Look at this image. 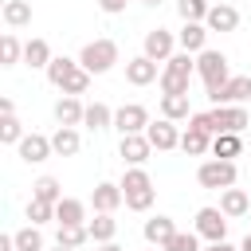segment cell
Returning a JSON list of instances; mask_svg holds the SVG:
<instances>
[{
    "label": "cell",
    "mask_w": 251,
    "mask_h": 251,
    "mask_svg": "<svg viewBox=\"0 0 251 251\" xmlns=\"http://www.w3.org/2000/svg\"><path fill=\"white\" fill-rule=\"evenodd\" d=\"M63 247H82L86 239H90V231H86V224H59V235H55Z\"/></svg>",
    "instance_id": "obj_33"
},
{
    "label": "cell",
    "mask_w": 251,
    "mask_h": 251,
    "mask_svg": "<svg viewBox=\"0 0 251 251\" xmlns=\"http://www.w3.org/2000/svg\"><path fill=\"white\" fill-rule=\"evenodd\" d=\"M55 251H78V247H63V243H55Z\"/></svg>",
    "instance_id": "obj_44"
},
{
    "label": "cell",
    "mask_w": 251,
    "mask_h": 251,
    "mask_svg": "<svg viewBox=\"0 0 251 251\" xmlns=\"http://www.w3.org/2000/svg\"><path fill=\"white\" fill-rule=\"evenodd\" d=\"M239 251H251V235H247V239H243V243H239Z\"/></svg>",
    "instance_id": "obj_43"
},
{
    "label": "cell",
    "mask_w": 251,
    "mask_h": 251,
    "mask_svg": "<svg viewBox=\"0 0 251 251\" xmlns=\"http://www.w3.org/2000/svg\"><path fill=\"white\" fill-rule=\"evenodd\" d=\"M51 149H55V157H75V153L82 149L78 129H75V126H59V129L51 133Z\"/></svg>",
    "instance_id": "obj_19"
},
{
    "label": "cell",
    "mask_w": 251,
    "mask_h": 251,
    "mask_svg": "<svg viewBox=\"0 0 251 251\" xmlns=\"http://www.w3.org/2000/svg\"><path fill=\"white\" fill-rule=\"evenodd\" d=\"M141 55H149L153 63H169L173 55H176V35L169 31V27H153V31H145V51Z\"/></svg>",
    "instance_id": "obj_8"
},
{
    "label": "cell",
    "mask_w": 251,
    "mask_h": 251,
    "mask_svg": "<svg viewBox=\"0 0 251 251\" xmlns=\"http://www.w3.org/2000/svg\"><path fill=\"white\" fill-rule=\"evenodd\" d=\"M114 129L126 137V133H145L149 129V110L141 102H126L114 110Z\"/></svg>",
    "instance_id": "obj_6"
},
{
    "label": "cell",
    "mask_w": 251,
    "mask_h": 251,
    "mask_svg": "<svg viewBox=\"0 0 251 251\" xmlns=\"http://www.w3.org/2000/svg\"><path fill=\"white\" fill-rule=\"evenodd\" d=\"M176 47L188 51V55L208 51V27H204V24H184V27L176 31Z\"/></svg>",
    "instance_id": "obj_16"
},
{
    "label": "cell",
    "mask_w": 251,
    "mask_h": 251,
    "mask_svg": "<svg viewBox=\"0 0 251 251\" xmlns=\"http://www.w3.org/2000/svg\"><path fill=\"white\" fill-rule=\"evenodd\" d=\"M55 224H86V204L75 196H63L55 204Z\"/></svg>",
    "instance_id": "obj_22"
},
{
    "label": "cell",
    "mask_w": 251,
    "mask_h": 251,
    "mask_svg": "<svg viewBox=\"0 0 251 251\" xmlns=\"http://www.w3.org/2000/svg\"><path fill=\"white\" fill-rule=\"evenodd\" d=\"M75 71H78V59H71V55H55V59H51V67H47V82L63 90V82H67Z\"/></svg>",
    "instance_id": "obj_24"
},
{
    "label": "cell",
    "mask_w": 251,
    "mask_h": 251,
    "mask_svg": "<svg viewBox=\"0 0 251 251\" xmlns=\"http://www.w3.org/2000/svg\"><path fill=\"white\" fill-rule=\"evenodd\" d=\"M212 106H243L251 98V75H231L227 86H220L216 94H208Z\"/></svg>",
    "instance_id": "obj_10"
},
{
    "label": "cell",
    "mask_w": 251,
    "mask_h": 251,
    "mask_svg": "<svg viewBox=\"0 0 251 251\" xmlns=\"http://www.w3.org/2000/svg\"><path fill=\"white\" fill-rule=\"evenodd\" d=\"M243 153V141H239V133H216L212 137V157H220V161H231V157H239Z\"/></svg>",
    "instance_id": "obj_27"
},
{
    "label": "cell",
    "mask_w": 251,
    "mask_h": 251,
    "mask_svg": "<svg viewBox=\"0 0 251 251\" xmlns=\"http://www.w3.org/2000/svg\"><path fill=\"white\" fill-rule=\"evenodd\" d=\"M176 12H180L184 24H204L208 12H212V4L208 0H176Z\"/></svg>",
    "instance_id": "obj_30"
},
{
    "label": "cell",
    "mask_w": 251,
    "mask_h": 251,
    "mask_svg": "<svg viewBox=\"0 0 251 251\" xmlns=\"http://www.w3.org/2000/svg\"><path fill=\"white\" fill-rule=\"evenodd\" d=\"M247 208H251V196H247L243 188H224V192H220V212H224L227 220L247 216Z\"/></svg>",
    "instance_id": "obj_20"
},
{
    "label": "cell",
    "mask_w": 251,
    "mask_h": 251,
    "mask_svg": "<svg viewBox=\"0 0 251 251\" xmlns=\"http://www.w3.org/2000/svg\"><path fill=\"white\" fill-rule=\"evenodd\" d=\"M141 235H145L149 247H165V243L176 235V224H173V216H153V220H145Z\"/></svg>",
    "instance_id": "obj_15"
},
{
    "label": "cell",
    "mask_w": 251,
    "mask_h": 251,
    "mask_svg": "<svg viewBox=\"0 0 251 251\" xmlns=\"http://www.w3.org/2000/svg\"><path fill=\"white\" fill-rule=\"evenodd\" d=\"M86 231H90L94 243H114V235H118V220L106 216V212H98L94 220H86Z\"/></svg>",
    "instance_id": "obj_23"
},
{
    "label": "cell",
    "mask_w": 251,
    "mask_h": 251,
    "mask_svg": "<svg viewBox=\"0 0 251 251\" xmlns=\"http://www.w3.org/2000/svg\"><path fill=\"white\" fill-rule=\"evenodd\" d=\"M196 180H200V188H235V161H220V157H212V161H204L200 169H196Z\"/></svg>",
    "instance_id": "obj_5"
},
{
    "label": "cell",
    "mask_w": 251,
    "mask_h": 251,
    "mask_svg": "<svg viewBox=\"0 0 251 251\" xmlns=\"http://www.w3.org/2000/svg\"><path fill=\"white\" fill-rule=\"evenodd\" d=\"M180 149H184V153H188V157H204V153H208V149H212V137H208V133H200V129H192V126H188V129H184V133H180Z\"/></svg>",
    "instance_id": "obj_29"
},
{
    "label": "cell",
    "mask_w": 251,
    "mask_h": 251,
    "mask_svg": "<svg viewBox=\"0 0 251 251\" xmlns=\"http://www.w3.org/2000/svg\"><path fill=\"white\" fill-rule=\"evenodd\" d=\"M82 126H86V129H94V133H98V129H110V126H114V110H110L106 102H90V106H86Z\"/></svg>",
    "instance_id": "obj_26"
},
{
    "label": "cell",
    "mask_w": 251,
    "mask_h": 251,
    "mask_svg": "<svg viewBox=\"0 0 251 251\" xmlns=\"http://www.w3.org/2000/svg\"><path fill=\"white\" fill-rule=\"evenodd\" d=\"M192 71H196V55H188V51H176L165 67H161V94H188V78H192Z\"/></svg>",
    "instance_id": "obj_2"
},
{
    "label": "cell",
    "mask_w": 251,
    "mask_h": 251,
    "mask_svg": "<svg viewBox=\"0 0 251 251\" xmlns=\"http://www.w3.org/2000/svg\"><path fill=\"white\" fill-rule=\"evenodd\" d=\"M122 196H126V208H129V212H149V208H153V196H157L153 176H149L145 169H126V176H122Z\"/></svg>",
    "instance_id": "obj_1"
},
{
    "label": "cell",
    "mask_w": 251,
    "mask_h": 251,
    "mask_svg": "<svg viewBox=\"0 0 251 251\" xmlns=\"http://www.w3.org/2000/svg\"><path fill=\"white\" fill-rule=\"evenodd\" d=\"M204 251H239V247H231V243H227V239H224V243H208V247H204Z\"/></svg>",
    "instance_id": "obj_41"
},
{
    "label": "cell",
    "mask_w": 251,
    "mask_h": 251,
    "mask_svg": "<svg viewBox=\"0 0 251 251\" xmlns=\"http://www.w3.org/2000/svg\"><path fill=\"white\" fill-rule=\"evenodd\" d=\"M204 27H208V31H235V27H239V12H235L231 4H212Z\"/></svg>",
    "instance_id": "obj_17"
},
{
    "label": "cell",
    "mask_w": 251,
    "mask_h": 251,
    "mask_svg": "<svg viewBox=\"0 0 251 251\" xmlns=\"http://www.w3.org/2000/svg\"><path fill=\"white\" fill-rule=\"evenodd\" d=\"M161 118H169V122H184V118H192L188 94H161Z\"/></svg>",
    "instance_id": "obj_21"
},
{
    "label": "cell",
    "mask_w": 251,
    "mask_h": 251,
    "mask_svg": "<svg viewBox=\"0 0 251 251\" xmlns=\"http://www.w3.org/2000/svg\"><path fill=\"white\" fill-rule=\"evenodd\" d=\"M196 235L208 243H224L227 239V216L220 208H200L196 212Z\"/></svg>",
    "instance_id": "obj_7"
},
{
    "label": "cell",
    "mask_w": 251,
    "mask_h": 251,
    "mask_svg": "<svg viewBox=\"0 0 251 251\" xmlns=\"http://www.w3.org/2000/svg\"><path fill=\"white\" fill-rule=\"evenodd\" d=\"M4 24L8 27H27L31 24V4L27 0H4Z\"/></svg>",
    "instance_id": "obj_28"
},
{
    "label": "cell",
    "mask_w": 251,
    "mask_h": 251,
    "mask_svg": "<svg viewBox=\"0 0 251 251\" xmlns=\"http://www.w3.org/2000/svg\"><path fill=\"white\" fill-rule=\"evenodd\" d=\"M141 4H161V0H141Z\"/></svg>",
    "instance_id": "obj_45"
},
{
    "label": "cell",
    "mask_w": 251,
    "mask_h": 251,
    "mask_svg": "<svg viewBox=\"0 0 251 251\" xmlns=\"http://www.w3.org/2000/svg\"><path fill=\"white\" fill-rule=\"evenodd\" d=\"M82 118H86V106L78 102V98H71V94H63L59 102H55V122L59 126H82Z\"/></svg>",
    "instance_id": "obj_18"
},
{
    "label": "cell",
    "mask_w": 251,
    "mask_h": 251,
    "mask_svg": "<svg viewBox=\"0 0 251 251\" xmlns=\"http://www.w3.org/2000/svg\"><path fill=\"white\" fill-rule=\"evenodd\" d=\"M165 251H204V247H200V235H196V231H176V235L165 243Z\"/></svg>",
    "instance_id": "obj_37"
},
{
    "label": "cell",
    "mask_w": 251,
    "mask_h": 251,
    "mask_svg": "<svg viewBox=\"0 0 251 251\" xmlns=\"http://www.w3.org/2000/svg\"><path fill=\"white\" fill-rule=\"evenodd\" d=\"M51 59H55V55H51L47 39H27V43H24V63H27V67H43V71H47Z\"/></svg>",
    "instance_id": "obj_25"
},
{
    "label": "cell",
    "mask_w": 251,
    "mask_h": 251,
    "mask_svg": "<svg viewBox=\"0 0 251 251\" xmlns=\"http://www.w3.org/2000/svg\"><path fill=\"white\" fill-rule=\"evenodd\" d=\"M149 251H157V247H149Z\"/></svg>",
    "instance_id": "obj_46"
},
{
    "label": "cell",
    "mask_w": 251,
    "mask_h": 251,
    "mask_svg": "<svg viewBox=\"0 0 251 251\" xmlns=\"http://www.w3.org/2000/svg\"><path fill=\"white\" fill-rule=\"evenodd\" d=\"M31 200H47V204H59V200H63V192H59V180H55V176H39V180L31 184Z\"/></svg>",
    "instance_id": "obj_32"
},
{
    "label": "cell",
    "mask_w": 251,
    "mask_h": 251,
    "mask_svg": "<svg viewBox=\"0 0 251 251\" xmlns=\"http://www.w3.org/2000/svg\"><path fill=\"white\" fill-rule=\"evenodd\" d=\"M27 133H24V126H20V118L12 114V118H0V141L4 145H20Z\"/></svg>",
    "instance_id": "obj_35"
},
{
    "label": "cell",
    "mask_w": 251,
    "mask_h": 251,
    "mask_svg": "<svg viewBox=\"0 0 251 251\" xmlns=\"http://www.w3.org/2000/svg\"><path fill=\"white\" fill-rule=\"evenodd\" d=\"M27 220L39 227V224H47V220H55V204H47V200H27Z\"/></svg>",
    "instance_id": "obj_38"
},
{
    "label": "cell",
    "mask_w": 251,
    "mask_h": 251,
    "mask_svg": "<svg viewBox=\"0 0 251 251\" xmlns=\"http://www.w3.org/2000/svg\"><path fill=\"white\" fill-rule=\"evenodd\" d=\"M16 149H20V161H27V165H43V161L55 153V149H51V137H43V133H27Z\"/></svg>",
    "instance_id": "obj_13"
},
{
    "label": "cell",
    "mask_w": 251,
    "mask_h": 251,
    "mask_svg": "<svg viewBox=\"0 0 251 251\" xmlns=\"http://www.w3.org/2000/svg\"><path fill=\"white\" fill-rule=\"evenodd\" d=\"M149 153H153V145H149L145 133H126V137L118 141V157H122L129 169H141V165L149 161Z\"/></svg>",
    "instance_id": "obj_9"
},
{
    "label": "cell",
    "mask_w": 251,
    "mask_h": 251,
    "mask_svg": "<svg viewBox=\"0 0 251 251\" xmlns=\"http://www.w3.org/2000/svg\"><path fill=\"white\" fill-rule=\"evenodd\" d=\"M161 78V71H157V63L149 59V55H133L129 63H126V82L129 86H149V82H157Z\"/></svg>",
    "instance_id": "obj_12"
},
{
    "label": "cell",
    "mask_w": 251,
    "mask_h": 251,
    "mask_svg": "<svg viewBox=\"0 0 251 251\" xmlns=\"http://www.w3.org/2000/svg\"><path fill=\"white\" fill-rule=\"evenodd\" d=\"M90 78H94V75L78 67V71H75V75H71V78L63 82V94H71V98H78V94H86V90H90Z\"/></svg>",
    "instance_id": "obj_36"
},
{
    "label": "cell",
    "mask_w": 251,
    "mask_h": 251,
    "mask_svg": "<svg viewBox=\"0 0 251 251\" xmlns=\"http://www.w3.org/2000/svg\"><path fill=\"white\" fill-rule=\"evenodd\" d=\"M16 63H24V43L8 31V35L0 39V67H16Z\"/></svg>",
    "instance_id": "obj_31"
},
{
    "label": "cell",
    "mask_w": 251,
    "mask_h": 251,
    "mask_svg": "<svg viewBox=\"0 0 251 251\" xmlns=\"http://www.w3.org/2000/svg\"><path fill=\"white\" fill-rule=\"evenodd\" d=\"M16 114V102L12 98H0V118H12Z\"/></svg>",
    "instance_id": "obj_40"
},
{
    "label": "cell",
    "mask_w": 251,
    "mask_h": 251,
    "mask_svg": "<svg viewBox=\"0 0 251 251\" xmlns=\"http://www.w3.org/2000/svg\"><path fill=\"white\" fill-rule=\"evenodd\" d=\"M196 75H200V82H204V90L208 94H216L220 86H227L231 82V67H227V55L224 51H200L196 55Z\"/></svg>",
    "instance_id": "obj_3"
},
{
    "label": "cell",
    "mask_w": 251,
    "mask_h": 251,
    "mask_svg": "<svg viewBox=\"0 0 251 251\" xmlns=\"http://www.w3.org/2000/svg\"><path fill=\"white\" fill-rule=\"evenodd\" d=\"M114 63H118V43L114 39H90L78 51V67L90 71V75H106V71H114Z\"/></svg>",
    "instance_id": "obj_4"
},
{
    "label": "cell",
    "mask_w": 251,
    "mask_h": 251,
    "mask_svg": "<svg viewBox=\"0 0 251 251\" xmlns=\"http://www.w3.org/2000/svg\"><path fill=\"white\" fill-rule=\"evenodd\" d=\"M126 4H129V0H98V8H102L106 16H118V12H126Z\"/></svg>",
    "instance_id": "obj_39"
},
{
    "label": "cell",
    "mask_w": 251,
    "mask_h": 251,
    "mask_svg": "<svg viewBox=\"0 0 251 251\" xmlns=\"http://www.w3.org/2000/svg\"><path fill=\"white\" fill-rule=\"evenodd\" d=\"M145 137H149V145H153L157 153L180 149V133H176V122H169V118H157V122H149Z\"/></svg>",
    "instance_id": "obj_11"
},
{
    "label": "cell",
    "mask_w": 251,
    "mask_h": 251,
    "mask_svg": "<svg viewBox=\"0 0 251 251\" xmlns=\"http://www.w3.org/2000/svg\"><path fill=\"white\" fill-rule=\"evenodd\" d=\"M16 251H43V231H39L35 224L20 227V231H16Z\"/></svg>",
    "instance_id": "obj_34"
},
{
    "label": "cell",
    "mask_w": 251,
    "mask_h": 251,
    "mask_svg": "<svg viewBox=\"0 0 251 251\" xmlns=\"http://www.w3.org/2000/svg\"><path fill=\"white\" fill-rule=\"evenodd\" d=\"M94 251H122V247H118V243H98Z\"/></svg>",
    "instance_id": "obj_42"
},
{
    "label": "cell",
    "mask_w": 251,
    "mask_h": 251,
    "mask_svg": "<svg viewBox=\"0 0 251 251\" xmlns=\"http://www.w3.org/2000/svg\"><path fill=\"white\" fill-rule=\"evenodd\" d=\"M90 204H94V212H106V216H114V212H118V204H126V196H122V184H110V180L94 184V192H90Z\"/></svg>",
    "instance_id": "obj_14"
}]
</instances>
